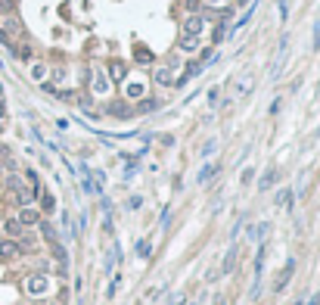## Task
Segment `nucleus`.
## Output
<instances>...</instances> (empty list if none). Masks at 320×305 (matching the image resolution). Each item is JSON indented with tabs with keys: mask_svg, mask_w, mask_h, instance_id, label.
Wrapping results in <instances>:
<instances>
[{
	"mask_svg": "<svg viewBox=\"0 0 320 305\" xmlns=\"http://www.w3.org/2000/svg\"><path fill=\"white\" fill-rule=\"evenodd\" d=\"M177 47H180L184 53H196V50H199V37H196V34H180Z\"/></svg>",
	"mask_w": 320,
	"mask_h": 305,
	"instance_id": "7",
	"label": "nucleus"
},
{
	"mask_svg": "<svg viewBox=\"0 0 320 305\" xmlns=\"http://www.w3.org/2000/svg\"><path fill=\"white\" fill-rule=\"evenodd\" d=\"M252 16H255V4H252V7H249V10H246V13H243V16H239V19H236V22H233V34H236V31H239V28H246V25H249V19H252Z\"/></svg>",
	"mask_w": 320,
	"mask_h": 305,
	"instance_id": "11",
	"label": "nucleus"
},
{
	"mask_svg": "<svg viewBox=\"0 0 320 305\" xmlns=\"http://www.w3.org/2000/svg\"><path fill=\"white\" fill-rule=\"evenodd\" d=\"M94 91L97 94H106L109 91V78H106L103 72H94Z\"/></svg>",
	"mask_w": 320,
	"mask_h": 305,
	"instance_id": "12",
	"label": "nucleus"
},
{
	"mask_svg": "<svg viewBox=\"0 0 320 305\" xmlns=\"http://www.w3.org/2000/svg\"><path fill=\"white\" fill-rule=\"evenodd\" d=\"M16 10V0H0V13H13Z\"/></svg>",
	"mask_w": 320,
	"mask_h": 305,
	"instance_id": "23",
	"label": "nucleus"
},
{
	"mask_svg": "<svg viewBox=\"0 0 320 305\" xmlns=\"http://www.w3.org/2000/svg\"><path fill=\"white\" fill-rule=\"evenodd\" d=\"M134 56H137V62H152V53L146 47H140V44L134 47Z\"/></svg>",
	"mask_w": 320,
	"mask_h": 305,
	"instance_id": "18",
	"label": "nucleus"
},
{
	"mask_svg": "<svg viewBox=\"0 0 320 305\" xmlns=\"http://www.w3.org/2000/svg\"><path fill=\"white\" fill-rule=\"evenodd\" d=\"M152 109H155V103H152V100H143V103H140V112H152Z\"/></svg>",
	"mask_w": 320,
	"mask_h": 305,
	"instance_id": "25",
	"label": "nucleus"
},
{
	"mask_svg": "<svg viewBox=\"0 0 320 305\" xmlns=\"http://www.w3.org/2000/svg\"><path fill=\"white\" fill-rule=\"evenodd\" d=\"M19 243L16 240H0V258H4V262H10V258H16L19 255Z\"/></svg>",
	"mask_w": 320,
	"mask_h": 305,
	"instance_id": "4",
	"label": "nucleus"
},
{
	"mask_svg": "<svg viewBox=\"0 0 320 305\" xmlns=\"http://www.w3.org/2000/svg\"><path fill=\"white\" fill-rule=\"evenodd\" d=\"M292 271H295V258H289V262H286V268H283V271H280V277H277V284H273V290H277V293H280V290H283V287L289 284V277H292Z\"/></svg>",
	"mask_w": 320,
	"mask_h": 305,
	"instance_id": "5",
	"label": "nucleus"
},
{
	"mask_svg": "<svg viewBox=\"0 0 320 305\" xmlns=\"http://www.w3.org/2000/svg\"><path fill=\"white\" fill-rule=\"evenodd\" d=\"M215 305H224V299H221V296H218V299H215Z\"/></svg>",
	"mask_w": 320,
	"mask_h": 305,
	"instance_id": "31",
	"label": "nucleus"
},
{
	"mask_svg": "<svg viewBox=\"0 0 320 305\" xmlns=\"http://www.w3.org/2000/svg\"><path fill=\"white\" fill-rule=\"evenodd\" d=\"M314 50H320V22L314 25Z\"/></svg>",
	"mask_w": 320,
	"mask_h": 305,
	"instance_id": "24",
	"label": "nucleus"
},
{
	"mask_svg": "<svg viewBox=\"0 0 320 305\" xmlns=\"http://www.w3.org/2000/svg\"><path fill=\"white\" fill-rule=\"evenodd\" d=\"M0 100H4V84H0Z\"/></svg>",
	"mask_w": 320,
	"mask_h": 305,
	"instance_id": "32",
	"label": "nucleus"
},
{
	"mask_svg": "<svg viewBox=\"0 0 320 305\" xmlns=\"http://www.w3.org/2000/svg\"><path fill=\"white\" fill-rule=\"evenodd\" d=\"M4 122H7V106H4V100H0V128H4Z\"/></svg>",
	"mask_w": 320,
	"mask_h": 305,
	"instance_id": "26",
	"label": "nucleus"
},
{
	"mask_svg": "<svg viewBox=\"0 0 320 305\" xmlns=\"http://www.w3.org/2000/svg\"><path fill=\"white\" fill-rule=\"evenodd\" d=\"M149 252H152V243H149V240H140V243H137V255H140V258H149Z\"/></svg>",
	"mask_w": 320,
	"mask_h": 305,
	"instance_id": "20",
	"label": "nucleus"
},
{
	"mask_svg": "<svg viewBox=\"0 0 320 305\" xmlns=\"http://www.w3.org/2000/svg\"><path fill=\"white\" fill-rule=\"evenodd\" d=\"M202 25H205V19L193 13V16H187V19H184V34H196V37H199V31H202Z\"/></svg>",
	"mask_w": 320,
	"mask_h": 305,
	"instance_id": "3",
	"label": "nucleus"
},
{
	"mask_svg": "<svg viewBox=\"0 0 320 305\" xmlns=\"http://www.w3.org/2000/svg\"><path fill=\"white\" fill-rule=\"evenodd\" d=\"M215 175H218V165H212V162H209V165H202V171H199V184H209Z\"/></svg>",
	"mask_w": 320,
	"mask_h": 305,
	"instance_id": "13",
	"label": "nucleus"
},
{
	"mask_svg": "<svg viewBox=\"0 0 320 305\" xmlns=\"http://www.w3.org/2000/svg\"><path fill=\"white\" fill-rule=\"evenodd\" d=\"M233 265H236V246L227 252V258H224V268H221V271H224V274H230V271H233Z\"/></svg>",
	"mask_w": 320,
	"mask_h": 305,
	"instance_id": "17",
	"label": "nucleus"
},
{
	"mask_svg": "<svg viewBox=\"0 0 320 305\" xmlns=\"http://www.w3.org/2000/svg\"><path fill=\"white\" fill-rule=\"evenodd\" d=\"M249 91H252V78H243L236 84V94H249Z\"/></svg>",
	"mask_w": 320,
	"mask_h": 305,
	"instance_id": "22",
	"label": "nucleus"
},
{
	"mask_svg": "<svg viewBox=\"0 0 320 305\" xmlns=\"http://www.w3.org/2000/svg\"><path fill=\"white\" fill-rule=\"evenodd\" d=\"M277 178H280V171H277V168H267V171L261 175V181H258V187H261V190H270V187L277 184Z\"/></svg>",
	"mask_w": 320,
	"mask_h": 305,
	"instance_id": "9",
	"label": "nucleus"
},
{
	"mask_svg": "<svg viewBox=\"0 0 320 305\" xmlns=\"http://www.w3.org/2000/svg\"><path fill=\"white\" fill-rule=\"evenodd\" d=\"M4 231H7V234H10V237H19V234H22V224H19V221H16V218H10V221H7V224H4Z\"/></svg>",
	"mask_w": 320,
	"mask_h": 305,
	"instance_id": "16",
	"label": "nucleus"
},
{
	"mask_svg": "<svg viewBox=\"0 0 320 305\" xmlns=\"http://www.w3.org/2000/svg\"><path fill=\"white\" fill-rule=\"evenodd\" d=\"M50 290V280L44 277V274H31L28 280H25V293L28 296H44Z\"/></svg>",
	"mask_w": 320,
	"mask_h": 305,
	"instance_id": "1",
	"label": "nucleus"
},
{
	"mask_svg": "<svg viewBox=\"0 0 320 305\" xmlns=\"http://www.w3.org/2000/svg\"><path fill=\"white\" fill-rule=\"evenodd\" d=\"M302 305H320V293H314V296H311L308 302H302Z\"/></svg>",
	"mask_w": 320,
	"mask_h": 305,
	"instance_id": "28",
	"label": "nucleus"
},
{
	"mask_svg": "<svg viewBox=\"0 0 320 305\" xmlns=\"http://www.w3.org/2000/svg\"><path fill=\"white\" fill-rule=\"evenodd\" d=\"M205 4H221V0H205Z\"/></svg>",
	"mask_w": 320,
	"mask_h": 305,
	"instance_id": "33",
	"label": "nucleus"
},
{
	"mask_svg": "<svg viewBox=\"0 0 320 305\" xmlns=\"http://www.w3.org/2000/svg\"><path fill=\"white\" fill-rule=\"evenodd\" d=\"M44 75H47V69H44L41 62H37V66H31V78H34V81H44Z\"/></svg>",
	"mask_w": 320,
	"mask_h": 305,
	"instance_id": "21",
	"label": "nucleus"
},
{
	"mask_svg": "<svg viewBox=\"0 0 320 305\" xmlns=\"http://www.w3.org/2000/svg\"><path fill=\"white\" fill-rule=\"evenodd\" d=\"M22 227H31V224H37L41 221V212H34V209H28V206H22V212H19V218H16Z\"/></svg>",
	"mask_w": 320,
	"mask_h": 305,
	"instance_id": "6",
	"label": "nucleus"
},
{
	"mask_svg": "<svg viewBox=\"0 0 320 305\" xmlns=\"http://www.w3.org/2000/svg\"><path fill=\"white\" fill-rule=\"evenodd\" d=\"M155 81L158 84H171V69H155Z\"/></svg>",
	"mask_w": 320,
	"mask_h": 305,
	"instance_id": "19",
	"label": "nucleus"
},
{
	"mask_svg": "<svg viewBox=\"0 0 320 305\" xmlns=\"http://www.w3.org/2000/svg\"><path fill=\"white\" fill-rule=\"evenodd\" d=\"M292 200H295L292 190H280V193H277V206H289L292 209Z\"/></svg>",
	"mask_w": 320,
	"mask_h": 305,
	"instance_id": "14",
	"label": "nucleus"
},
{
	"mask_svg": "<svg viewBox=\"0 0 320 305\" xmlns=\"http://www.w3.org/2000/svg\"><path fill=\"white\" fill-rule=\"evenodd\" d=\"M239 4H249V0H239Z\"/></svg>",
	"mask_w": 320,
	"mask_h": 305,
	"instance_id": "35",
	"label": "nucleus"
},
{
	"mask_svg": "<svg viewBox=\"0 0 320 305\" xmlns=\"http://www.w3.org/2000/svg\"><path fill=\"white\" fill-rule=\"evenodd\" d=\"M37 197H41V206H44V212H53V209H56V200H53V193H44V190H41Z\"/></svg>",
	"mask_w": 320,
	"mask_h": 305,
	"instance_id": "15",
	"label": "nucleus"
},
{
	"mask_svg": "<svg viewBox=\"0 0 320 305\" xmlns=\"http://www.w3.org/2000/svg\"><path fill=\"white\" fill-rule=\"evenodd\" d=\"M143 94H146V84H143V81H128V84H125V97H128V100H137V97H143Z\"/></svg>",
	"mask_w": 320,
	"mask_h": 305,
	"instance_id": "8",
	"label": "nucleus"
},
{
	"mask_svg": "<svg viewBox=\"0 0 320 305\" xmlns=\"http://www.w3.org/2000/svg\"><path fill=\"white\" fill-rule=\"evenodd\" d=\"M317 137H320V128H317Z\"/></svg>",
	"mask_w": 320,
	"mask_h": 305,
	"instance_id": "36",
	"label": "nucleus"
},
{
	"mask_svg": "<svg viewBox=\"0 0 320 305\" xmlns=\"http://www.w3.org/2000/svg\"><path fill=\"white\" fill-rule=\"evenodd\" d=\"M218 94H221V91H218V88H212V91H209V100H212V106H215V103H218Z\"/></svg>",
	"mask_w": 320,
	"mask_h": 305,
	"instance_id": "27",
	"label": "nucleus"
},
{
	"mask_svg": "<svg viewBox=\"0 0 320 305\" xmlns=\"http://www.w3.org/2000/svg\"><path fill=\"white\" fill-rule=\"evenodd\" d=\"M125 78H128V66H125L122 59H112V62H109V81L122 84Z\"/></svg>",
	"mask_w": 320,
	"mask_h": 305,
	"instance_id": "2",
	"label": "nucleus"
},
{
	"mask_svg": "<svg viewBox=\"0 0 320 305\" xmlns=\"http://www.w3.org/2000/svg\"><path fill=\"white\" fill-rule=\"evenodd\" d=\"M184 4H187V10H193V13L199 10V0H184Z\"/></svg>",
	"mask_w": 320,
	"mask_h": 305,
	"instance_id": "29",
	"label": "nucleus"
},
{
	"mask_svg": "<svg viewBox=\"0 0 320 305\" xmlns=\"http://www.w3.org/2000/svg\"><path fill=\"white\" fill-rule=\"evenodd\" d=\"M199 72H202V62H190V66H187V72L180 75V81H177V84H187L190 78H196Z\"/></svg>",
	"mask_w": 320,
	"mask_h": 305,
	"instance_id": "10",
	"label": "nucleus"
},
{
	"mask_svg": "<svg viewBox=\"0 0 320 305\" xmlns=\"http://www.w3.org/2000/svg\"><path fill=\"white\" fill-rule=\"evenodd\" d=\"M317 100H320V88H317Z\"/></svg>",
	"mask_w": 320,
	"mask_h": 305,
	"instance_id": "34",
	"label": "nucleus"
},
{
	"mask_svg": "<svg viewBox=\"0 0 320 305\" xmlns=\"http://www.w3.org/2000/svg\"><path fill=\"white\" fill-rule=\"evenodd\" d=\"M174 305H187V302H184V299H174Z\"/></svg>",
	"mask_w": 320,
	"mask_h": 305,
	"instance_id": "30",
	"label": "nucleus"
}]
</instances>
